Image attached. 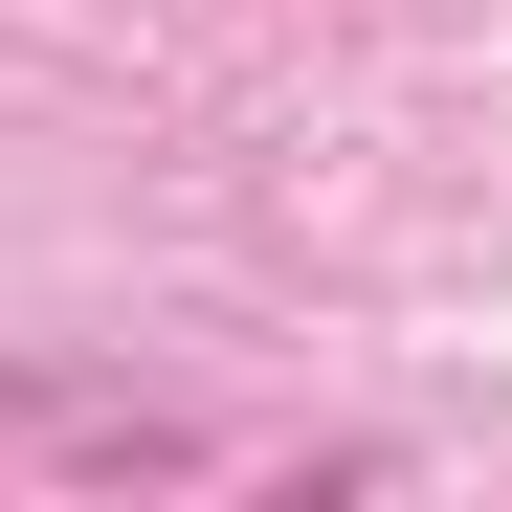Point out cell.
<instances>
[{"mask_svg":"<svg viewBox=\"0 0 512 512\" xmlns=\"http://www.w3.org/2000/svg\"><path fill=\"white\" fill-rule=\"evenodd\" d=\"M0 468H112V490H156V468H201V423L134 401V379H45V357H0Z\"/></svg>","mask_w":512,"mask_h":512,"instance_id":"cell-1","label":"cell"}]
</instances>
